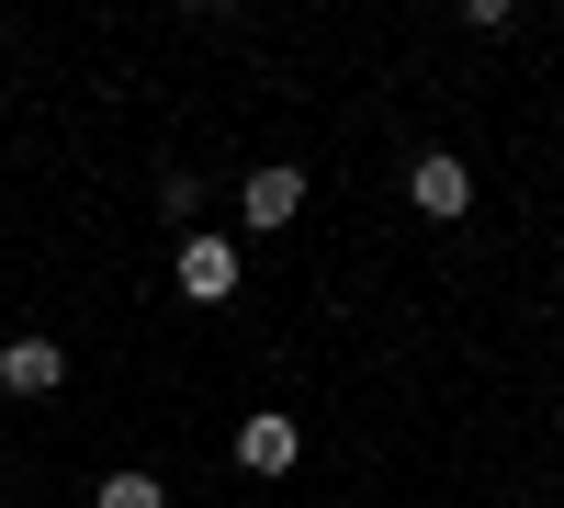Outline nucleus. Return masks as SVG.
I'll return each mask as SVG.
<instances>
[{
    "label": "nucleus",
    "mask_w": 564,
    "mask_h": 508,
    "mask_svg": "<svg viewBox=\"0 0 564 508\" xmlns=\"http://www.w3.org/2000/svg\"><path fill=\"white\" fill-rule=\"evenodd\" d=\"M238 215L260 226V238H271V226H294V215H305V170H282V159L249 170V181H238Z\"/></svg>",
    "instance_id": "f257e3e1"
},
{
    "label": "nucleus",
    "mask_w": 564,
    "mask_h": 508,
    "mask_svg": "<svg viewBox=\"0 0 564 508\" xmlns=\"http://www.w3.org/2000/svg\"><path fill=\"white\" fill-rule=\"evenodd\" d=\"M57 385H68V350H57V339L23 328L12 350H0V396H57Z\"/></svg>",
    "instance_id": "f03ea898"
},
{
    "label": "nucleus",
    "mask_w": 564,
    "mask_h": 508,
    "mask_svg": "<svg viewBox=\"0 0 564 508\" xmlns=\"http://www.w3.org/2000/svg\"><path fill=\"white\" fill-rule=\"evenodd\" d=\"M406 204H417V215H463V204H475V170H463L452 148H430V159L406 170Z\"/></svg>",
    "instance_id": "7ed1b4c3"
},
{
    "label": "nucleus",
    "mask_w": 564,
    "mask_h": 508,
    "mask_svg": "<svg viewBox=\"0 0 564 508\" xmlns=\"http://www.w3.org/2000/svg\"><path fill=\"white\" fill-rule=\"evenodd\" d=\"M238 464H249V475H294V464H305V441H294V419H282V407L238 419Z\"/></svg>",
    "instance_id": "20e7f679"
},
{
    "label": "nucleus",
    "mask_w": 564,
    "mask_h": 508,
    "mask_svg": "<svg viewBox=\"0 0 564 508\" xmlns=\"http://www.w3.org/2000/svg\"><path fill=\"white\" fill-rule=\"evenodd\" d=\"M181 294L226 305V294H238V249H226V238H181Z\"/></svg>",
    "instance_id": "39448f33"
},
{
    "label": "nucleus",
    "mask_w": 564,
    "mask_h": 508,
    "mask_svg": "<svg viewBox=\"0 0 564 508\" xmlns=\"http://www.w3.org/2000/svg\"><path fill=\"white\" fill-rule=\"evenodd\" d=\"M90 508H170V497H159V475H148V464H124V475L90 486Z\"/></svg>",
    "instance_id": "423d86ee"
}]
</instances>
